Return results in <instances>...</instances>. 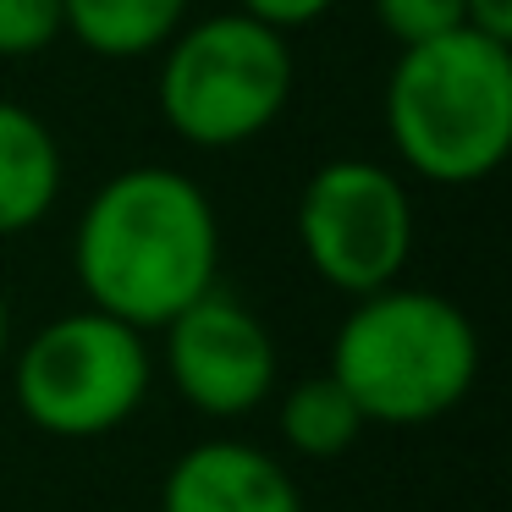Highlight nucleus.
Returning a JSON list of instances; mask_svg holds the SVG:
<instances>
[{"instance_id":"obj_14","label":"nucleus","mask_w":512,"mask_h":512,"mask_svg":"<svg viewBox=\"0 0 512 512\" xmlns=\"http://www.w3.org/2000/svg\"><path fill=\"white\" fill-rule=\"evenodd\" d=\"M331 6H336V0H237V12L254 17V23H265V28H276V34L320 23Z\"/></svg>"},{"instance_id":"obj_13","label":"nucleus","mask_w":512,"mask_h":512,"mask_svg":"<svg viewBox=\"0 0 512 512\" xmlns=\"http://www.w3.org/2000/svg\"><path fill=\"white\" fill-rule=\"evenodd\" d=\"M61 34H67L61 0H0V56L6 61L39 56Z\"/></svg>"},{"instance_id":"obj_1","label":"nucleus","mask_w":512,"mask_h":512,"mask_svg":"<svg viewBox=\"0 0 512 512\" xmlns=\"http://www.w3.org/2000/svg\"><path fill=\"white\" fill-rule=\"evenodd\" d=\"M72 265L89 309L133 331H166L215 287L221 270V221L210 193L171 166L116 171L83 204Z\"/></svg>"},{"instance_id":"obj_5","label":"nucleus","mask_w":512,"mask_h":512,"mask_svg":"<svg viewBox=\"0 0 512 512\" xmlns=\"http://www.w3.org/2000/svg\"><path fill=\"white\" fill-rule=\"evenodd\" d=\"M149 342L144 331L100 309H78L39 325L17 358V408L28 424L61 441L111 435L149 397Z\"/></svg>"},{"instance_id":"obj_10","label":"nucleus","mask_w":512,"mask_h":512,"mask_svg":"<svg viewBox=\"0 0 512 512\" xmlns=\"http://www.w3.org/2000/svg\"><path fill=\"white\" fill-rule=\"evenodd\" d=\"M67 34L105 61H138L171 45L188 0H61Z\"/></svg>"},{"instance_id":"obj_16","label":"nucleus","mask_w":512,"mask_h":512,"mask_svg":"<svg viewBox=\"0 0 512 512\" xmlns=\"http://www.w3.org/2000/svg\"><path fill=\"white\" fill-rule=\"evenodd\" d=\"M6 342H12V309H6V292H0V358H6Z\"/></svg>"},{"instance_id":"obj_8","label":"nucleus","mask_w":512,"mask_h":512,"mask_svg":"<svg viewBox=\"0 0 512 512\" xmlns=\"http://www.w3.org/2000/svg\"><path fill=\"white\" fill-rule=\"evenodd\" d=\"M160 512H303L292 474L248 441H199L166 468Z\"/></svg>"},{"instance_id":"obj_9","label":"nucleus","mask_w":512,"mask_h":512,"mask_svg":"<svg viewBox=\"0 0 512 512\" xmlns=\"http://www.w3.org/2000/svg\"><path fill=\"white\" fill-rule=\"evenodd\" d=\"M61 199L56 133L28 105L0 100V237L39 226Z\"/></svg>"},{"instance_id":"obj_7","label":"nucleus","mask_w":512,"mask_h":512,"mask_svg":"<svg viewBox=\"0 0 512 512\" xmlns=\"http://www.w3.org/2000/svg\"><path fill=\"white\" fill-rule=\"evenodd\" d=\"M166 369L188 408L237 419L254 413L276 386V342L254 309L210 287L166 325Z\"/></svg>"},{"instance_id":"obj_12","label":"nucleus","mask_w":512,"mask_h":512,"mask_svg":"<svg viewBox=\"0 0 512 512\" xmlns=\"http://www.w3.org/2000/svg\"><path fill=\"white\" fill-rule=\"evenodd\" d=\"M375 17L402 50L430 45V39H446L457 28H468L463 0H375Z\"/></svg>"},{"instance_id":"obj_2","label":"nucleus","mask_w":512,"mask_h":512,"mask_svg":"<svg viewBox=\"0 0 512 512\" xmlns=\"http://www.w3.org/2000/svg\"><path fill=\"white\" fill-rule=\"evenodd\" d=\"M391 149L441 188H468L501 171L512 149V45L457 28L413 45L386 78Z\"/></svg>"},{"instance_id":"obj_11","label":"nucleus","mask_w":512,"mask_h":512,"mask_svg":"<svg viewBox=\"0 0 512 512\" xmlns=\"http://www.w3.org/2000/svg\"><path fill=\"white\" fill-rule=\"evenodd\" d=\"M358 435H364V413L342 391V380H331V369L298 380L281 402V441L298 457H342Z\"/></svg>"},{"instance_id":"obj_6","label":"nucleus","mask_w":512,"mask_h":512,"mask_svg":"<svg viewBox=\"0 0 512 512\" xmlns=\"http://www.w3.org/2000/svg\"><path fill=\"white\" fill-rule=\"evenodd\" d=\"M298 243L314 276L347 298L397 287L413 248L408 188L375 160H325L298 193Z\"/></svg>"},{"instance_id":"obj_15","label":"nucleus","mask_w":512,"mask_h":512,"mask_svg":"<svg viewBox=\"0 0 512 512\" xmlns=\"http://www.w3.org/2000/svg\"><path fill=\"white\" fill-rule=\"evenodd\" d=\"M463 12H468V28H474V34L512 45V0H463Z\"/></svg>"},{"instance_id":"obj_4","label":"nucleus","mask_w":512,"mask_h":512,"mask_svg":"<svg viewBox=\"0 0 512 512\" xmlns=\"http://www.w3.org/2000/svg\"><path fill=\"white\" fill-rule=\"evenodd\" d=\"M160 116L193 149H237L270 133L292 100L287 34L243 12L182 23L160 61Z\"/></svg>"},{"instance_id":"obj_3","label":"nucleus","mask_w":512,"mask_h":512,"mask_svg":"<svg viewBox=\"0 0 512 512\" xmlns=\"http://www.w3.org/2000/svg\"><path fill=\"white\" fill-rule=\"evenodd\" d=\"M479 375V331L452 298L386 287L353 303L331 342V380L364 424H430L468 397Z\"/></svg>"}]
</instances>
